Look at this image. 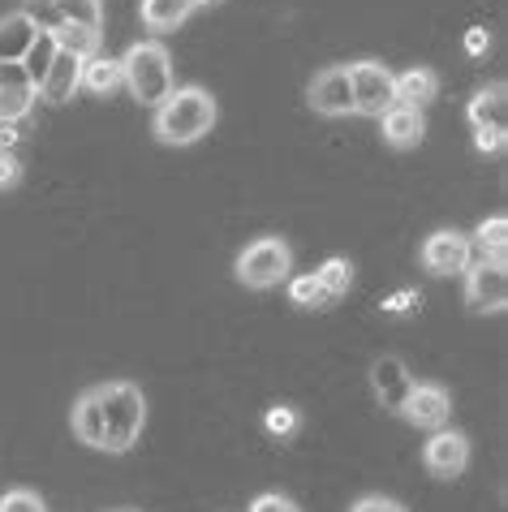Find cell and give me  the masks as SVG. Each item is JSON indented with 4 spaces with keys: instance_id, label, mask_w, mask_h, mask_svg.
I'll return each mask as SVG.
<instances>
[{
    "instance_id": "cell-1",
    "label": "cell",
    "mask_w": 508,
    "mask_h": 512,
    "mask_svg": "<svg viewBox=\"0 0 508 512\" xmlns=\"http://www.w3.org/2000/svg\"><path fill=\"white\" fill-rule=\"evenodd\" d=\"M216 117H220V108H216V99H211V91L173 87V95L155 108L151 134H155V142H164V147H194V142H203L211 134Z\"/></svg>"
},
{
    "instance_id": "cell-2",
    "label": "cell",
    "mask_w": 508,
    "mask_h": 512,
    "mask_svg": "<svg viewBox=\"0 0 508 512\" xmlns=\"http://www.w3.org/2000/svg\"><path fill=\"white\" fill-rule=\"evenodd\" d=\"M95 405H100V431L108 457H125L147 426V396L130 379L95 383Z\"/></svg>"
},
{
    "instance_id": "cell-3",
    "label": "cell",
    "mask_w": 508,
    "mask_h": 512,
    "mask_svg": "<svg viewBox=\"0 0 508 512\" xmlns=\"http://www.w3.org/2000/svg\"><path fill=\"white\" fill-rule=\"evenodd\" d=\"M121 78H125V91L147 108H160L177 87L173 56H168V48L160 39H138V44L121 56Z\"/></svg>"
},
{
    "instance_id": "cell-4",
    "label": "cell",
    "mask_w": 508,
    "mask_h": 512,
    "mask_svg": "<svg viewBox=\"0 0 508 512\" xmlns=\"http://www.w3.org/2000/svg\"><path fill=\"white\" fill-rule=\"evenodd\" d=\"M289 272H293V250H289L285 237H254L233 263L237 284H246V289H254V293L285 284Z\"/></svg>"
},
{
    "instance_id": "cell-5",
    "label": "cell",
    "mask_w": 508,
    "mask_h": 512,
    "mask_svg": "<svg viewBox=\"0 0 508 512\" xmlns=\"http://www.w3.org/2000/svg\"><path fill=\"white\" fill-rule=\"evenodd\" d=\"M22 13L35 22V31L82 26V31L104 35V0H22Z\"/></svg>"
},
{
    "instance_id": "cell-6",
    "label": "cell",
    "mask_w": 508,
    "mask_h": 512,
    "mask_svg": "<svg viewBox=\"0 0 508 512\" xmlns=\"http://www.w3.org/2000/svg\"><path fill=\"white\" fill-rule=\"evenodd\" d=\"M349 69V91H354V112L358 117H384V112L397 104L392 95V69L384 61H354Z\"/></svg>"
},
{
    "instance_id": "cell-7",
    "label": "cell",
    "mask_w": 508,
    "mask_h": 512,
    "mask_svg": "<svg viewBox=\"0 0 508 512\" xmlns=\"http://www.w3.org/2000/svg\"><path fill=\"white\" fill-rule=\"evenodd\" d=\"M465 306L474 315H500L508 306V272L504 263H491V259H474L465 267Z\"/></svg>"
},
{
    "instance_id": "cell-8",
    "label": "cell",
    "mask_w": 508,
    "mask_h": 512,
    "mask_svg": "<svg viewBox=\"0 0 508 512\" xmlns=\"http://www.w3.org/2000/svg\"><path fill=\"white\" fill-rule=\"evenodd\" d=\"M422 267L431 276H465V267L474 263V246H470V233L461 229H435L418 250Z\"/></svg>"
},
{
    "instance_id": "cell-9",
    "label": "cell",
    "mask_w": 508,
    "mask_h": 512,
    "mask_svg": "<svg viewBox=\"0 0 508 512\" xmlns=\"http://www.w3.org/2000/svg\"><path fill=\"white\" fill-rule=\"evenodd\" d=\"M422 465H427V474L440 478V482L461 478L465 465H470V435L453 431V426H444V431H431V439L422 444Z\"/></svg>"
},
{
    "instance_id": "cell-10",
    "label": "cell",
    "mask_w": 508,
    "mask_h": 512,
    "mask_svg": "<svg viewBox=\"0 0 508 512\" xmlns=\"http://www.w3.org/2000/svg\"><path fill=\"white\" fill-rule=\"evenodd\" d=\"M409 426H418V431H444L448 418H453V396H448L444 383H414L401 405V414Z\"/></svg>"
},
{
    "instance_id": "cell-11",
    "label": "cell",
    "mask_w": 508,
    "mask_h": 512,
    "mask_svg": "<svg viewBox=\"0 0 508 512\" xmlns=\"http://www.w3.org/2000/svg\"><path fill=\"white\" fill-rule=\"evenodd\" d=\"M306 104L319 117H354V91H349V69L345 65H323L306 87Z\"/></svg>"
},
{
    "instance_id": "cell-12",
    "label": "cell",
    "mask_w": 508,
    "mask_h": 512,
    "mask_svg": "<svg viewBox=\"0 0 508 512\" xmlns=\"http://www.w3.org/2000/svg\"><path fill=\"white\" fill-rule=\"evenodd\" d=\"M35 99H39V87L26 78L22 61L0 65V125H22L35 112Z\"/></svg>"
},
{
    "instance_id": "cell-13",
    "label": "cell",
    "mask_w": 508,
    "mask_h": 512,
    "mask_svg": "<svg viewBox=\"0 0 508 512\" xmlns=\"http://www.w3.org/2000/svg\"><path fill=\"white\" fill-rule=\"evenodd\" d=\"M409 388H414V375H409V366L397 353H384V358L371 362V392H375V401L384 405V414H401Z\"/></svg>"
},
{
    "instance_id": "cell-14",
    "label": "cell",
    "mask_w": 508,
    "mask_h": 512,
    "mask_svg": "<svg viewBox=\"0 0 508 512\" xmlns=\"http://www.w3.org/2000/svg\"><path fill=\"white\" fill-rule=\"evenodd\" d=\"M379 134H384V142L392 151H409L427 138V117H422V108L392 104L384 117H379Z\"/></svg>"
},
{
    "instance_id": "cell-15",
    "label": "cell",
    "mask_w": 508,
    "mask_h": 512,
    "mask_svg": "<svg viewBox=\"0 0 508 512\" xmlns=\"http://www.w3.org/2000/svg\"><path fill=\"white\" fill-rule=\"evenodd\" d=\"M78 91H82V61L56 48V61L48 65L44 82H39V99L44 104H69Z\"/></svg>"
},
{
    "instance_id": "cell-16",
    "label": "cell",
    "mask_w": 508,
    "mask_h": 512,
    "mask_svg": "<svg viewBox=\"0 0 508 512\" xmlns=\"http://www.w3.org/2000/svg\"><path fill=\"white\" fill-rule=\"evenodd\" d=\"M392 95H397V104L405 108H427L435 95H440V74L427 65H414L405 69V74H392Z\"/></svg>"
},
{
    "instance_id": "cell-17",
    "label": "cell",
    "mask_w": 508,
    "mask_h": 512,
    "mask_svg": "<svg viewBox=\"0 0 508 512\" xmlns=\"http://www.w3.org/2000/svg\"><path fill=\"white\" fill-rule=\"evenodd\" d=\"M35 22L26 18L22 9H13V13H5L0 18V65H9V61H22L26 56V48L35 44Z\"/></svg>"
},
{
    "instance_id": "cell-18",
    "label": "cell",
    "mask_w": 508,
    "mask_h": 512,
    "mask_svg": "<svg viewBox=\"0 0 508 512\" xmlns=\"http://www.w3.org/2000/svg\"><path fill=\"white\" fill-rule=\"evenodd\" d=\"M504 112H508L504 82H491V87L474 91L470 108H465V117H470L474 130H504Z\"/></svg>"
},
{
    "instance_id": "cell-19",
    "label": "cell",
    "mask_w": 508,
    "mask_h": 512,
    "mask_svg": "<svg viewBox=\"0 0 508 512\" xmlns=\"http://www.w3.org/2000/svg\"><path fill=\"white\" fill-rule=\"evenodd\" d=\"M121 87H125L121 61H112V56H104V52H95V56H87V61H82V91L108 99V95H117Z\"/></svg>"
},
{
    "instance_id": "cell-20",
    "label": "cell",
    "mask_w": 508,
    "mask_h": 512,
    "mask_svg": "<svg viewBox=\"0 0 508 512\" xmlns=\"http://www.w3.org/2000/svg\"><path fill=\"white\" fill-rule=\"evenodd\" d=\"M69 426H74L78 444L104 452V431H100V405H95V388H87L74 401V409H69Z\"/></svg>"
},
{
    "instance_id": "cell-21",
    "label": "cell",
    "mask_w": 508,
    "mask_h": 512,
    "mask_svg": "<svg viewBox=\"0 0 508 512\" xmlns=\"http://www.w3.org/2000/svg\"><path fill=\"white\" fill-rule=\"evenodd\" d=\"M194 9H199L194 0H143V26L155 35H168V31H177Z\"/></svg>"
},
{
    "instance_id": "cell-22",
    "label": "cell",
    "mask_w": 508,
    "mask_h": 512,
    "mask_svg": "<svg viewBox=\"0 0 508 512\" xmlns=\"http://www.w3.org/2000/svg\"><path fill=\"white\" fill-rule=\"evenodd\" d=\"M470 246H474L478 259L504 263V254H508V220H504V216L483 220V224H478V229L470 233Z\"/></svg>"
},
{
    "instance_id": "cell-23",
    "label": "cell",
    "mask_w": 508,
    "mask_h": 512,
    "mask_svg": "<svg viewBox=\"0 0 508 512\" xmlns=\"http://www.w3.org/2000/svg\"><path fill=\"white\" fill-rule=\"evenodd\" d=\"M48 35L56 39V48L69 52V56H78V61H87V56L104 52V35L82 31V26H56V31H48Z\"/></svg>"
},
{
    "instance_id": "cell-24",
    "label": "cell",
    "mask_w": 508,
    "mask_h": 512,
    "mask_svg": "<svg viewBox=\"0 0 508 512\" xmlns=\"http://www.w3.org/2000/svg\"><path fill=\"white\" fill-rule=\"evenodd\" d=\"M315 280H319V289L328 293V302L336 306L341 302V297L349 293V284H354V267H349V259H341V254H336V259H328L315 272Z\"/></svg>"
},
{
    "instance_id": "cell-25",
    "label": "cell",
    "mask_w": 508,
    "mask_h": 512,
    "mask_svg": "<svg viewBox=\"0 0 508 512\" xmlns=\"http://www.w3.org/2000/svg\"><path fill=\"white\" fill-rule=\"evenodd\" d=\"M52 61H56V39H52L48 31H39V35H35V44L26 48V56H22V69H26V78H31L35 87H39Z\"/></svg>"
},
{
    "instance_id": "cell-26",
    "label": "cell",
    "mask_w": 508,
    "mask_h": 512,
    "mask_svg": "<svg viewBox=\"0 0 508 512\" xmlns=\"http://www.w3.org/2000/svg\"><path fill=\"white\" fill-rule=\"evenodd\" d=\"M263 431L276 435V439H289L302 431V414L293 405H267L263 409Z\"/></svg>"
},
{
    "instance_id": "cell-27",
    "label": "cell",
    "mask_w": 508,
    "mask_h": 512,
    "mask_svg": "<svg viewBox=\"0 0 508 512\" xmlns=\"http://www.w3.org/2000/svg\"><path fill=\"white\" fill-rule=\"evenodd\" d=\"M289 297H293V306H302V310H332L328 293L319 289L315 272H310V276H298V280H289Z\"/></svg>"
},
{
    "instance_id": "cell-28",
    "label": "cell",
    "mask_w": 508,
    "mask_h": 512,
    "mask_svg": "<svg viewBox=\"0 0 508 512\" xmlns=\"http://www.w3.org/2000/svg\"><path fill=\"white\" fill-rule=\"evenodd\" d=\"M0 512H44V500L31 487H9L0 495Z\"/></svg>"
},
{
    "instance_id": "cell-29",
    "label": "cell",
    "mask_w": 508,
    "mask_h": 512,
    "mask_svg": "<svg viewBox=\"0 0 508 512\" xmlns=\"http://www.w3.org/2000/svg\"><path fill=\"white\" fill-rule=\"evenodd\" d=\"M349 512H409L401 500H392V495H358Z\"/></svg>"
},
{
    "instance_id": "cell-30",
    "label": "cell",
    "mask_w": 508,
    "mask_h": 512,
    "mask_svg": "<svg viewBox=\"0 0 508 512\" xmlns=\"http://www.w3.org/2000/svg\"><path fill=\"white\" fill-rule=\"evenodd\" d=\"M250 512H302V508L293 504L289 495H280V491H267V495H259V500L250 504Z\"/></svg>"
},
{
    "instance_id": "cell-31",
    "label": "cell",
    "mask_w": 508,
    "mask_h": 512,
    "mask_svg": "<svg viewBox=\"0 0 508 512\" xmlns=\"http://www.w3.org/2000/svg\"><path fill=\"white\" fill-rule=\"evenodd\" d=\"M22 181V164L9 151H0V190H13Z\"/></svg>"
},
{
    "instance_id": "cell-32",
    "label": "cell",
    "mask_w": 508,
    "mask_h": 512,
    "mask_svg": "<svg viewBox=\"0 0 508 512\" xmlns=\"http://www.w3.org/2000/svg\"><path fill=\"white\" fill-rule=\"evenodd\" d=\"M474 147L483 155H500L504 151V130H474Z\"/></svg>"
},
{
    "instance_id": "cell-33",
    "label": "cell",
    "mask_w": 508,
    "mask_h": 512,
    "mask_svg": "<svg viewBox=\"0 0 508 512\" xmlns=\"http://www.w3.org/2000/svg\"><path fill=\"white\" fill-rule=\"evenodd\" d=\"M491 48V35L483 31V26H474V31H465V52L470 56H483Z\"/></svg>"
},
{
    "instance_id": "cell-34",
    "label": "cell",
    "mask_w": 508,
    "mask_h": 512,
    "mask_svg": "<svg viewBox=\"0 0 508 512\" xmlns=\"http://www.w3.org/2000/svg\"><path fill=\"white\" fill-rule=\"evenodd\" d=\"M18 142V125H0V151H9Z\"/></svg>"
},
{
    "instance_id": "cell-35",
    "label": "cell",
    "mask_w": 508,
    "mask_h": 512,
    "mask_svg": "<svg viewBox=\"0 0 508 512\" xmlns=\"http://www.w3.org/2000/svg\"><path fill=\"white\" fill-rule=\"evenodd\" d=\"M409 302H414V293H397L388 302V310H392V315H401V310H409Z\"/></svg>"
},
{
    "instance_id": "cell-36",
    "label": "cell",
    "mask_w": 508,
    "mask_h": 512,
    "mask_svg": "<svg viewBox=\"0 0 508 512\" xmlns=\"http://www.w3.org/2000/svg\"><path fill=\"white\" fill-rule=\"evenodd\" d=\"M194 5H220V0H194Z\"/></svg>"
}]
</instances>
